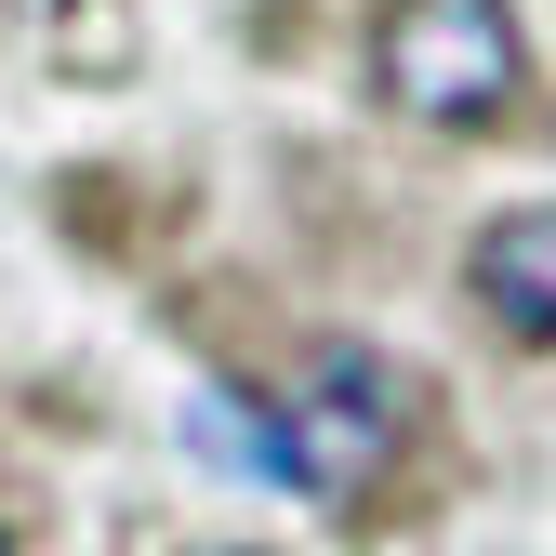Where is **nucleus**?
<instances>
[{"instance_id": "obj_1", "label": "nucleus", "mask_w": 556, "mask_h": 556, "mask_svg": "<svg viewBox=\"0 0 556 556\" xmlns=\"http://www.w3.org/2000/svg\"><path fill=\"white\" fill-rule=\"evenodd\" d=\"M371 80L397 119H438V132H477L504 119L517 80H530V40L504 0H397V14L371 27Z\"/></svg>"}, {"instance_id": "obj_2", "label": "nucleus", "mask_w": 556, "mask_h": 556, "mask_svg": "<svg viewBox=\"0 0 556 556\" xmlns=\"http://www.w3.org/2000/svg\"><path fill=\"white\" fill-rule=\"evenodd\" d=\"M278 425H292V491L305 504H358L384 477V451H397V371L371 344H318V371Z\"/></svg>"}, {"instance_id": "obj_3", "label": "nucleus", "mask_w": 556, "mask_h": 556, "mask_svg": "<svg viewBox=\"0 0 556 556\" xmlns=\"http://www.w3.org/2000/svg\"><path fill=\"white\" fill-rule=\"evenodd\" d=\"M477 305H491L517 344H556V213L477 226Z\"/></svg>"}, {"instance_id": "obj_4", "label": "nucleus", "mask_w": 556, "mask_h": 556, "mask_svg": "<svg viewBox=\"0 0 556 556\" xmlns=\"http://www.w3.org/2000/svg\"><path fill=\"white\" fill-rule=\"evenodd\" d=\"M0 556H14V543H0Z\"/></svg>"}]
</instances>
